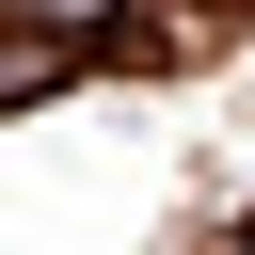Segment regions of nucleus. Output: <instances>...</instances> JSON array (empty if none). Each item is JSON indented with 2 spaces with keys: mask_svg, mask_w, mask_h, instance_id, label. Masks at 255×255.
I'll return each instance as SVG.
<instances>
[{
  "mask_svg": "<svg viewBox=\"0 0 255 255\" xmlns=\"http://www.w3.org/2000/svg\"><path fill=\"white\" fill-rule=\"evenodd\" d=\"M96 16H128V0H16V32H48V48H80Z\"/></svg>",
  "mask_w": 255,
  "mask_h": 255,
  "instance_id": "2",
  "label": "nucleus"
},
{
  "mask_svg": "<svg viewBox=\"0 0 255 255\" xmlns=\"http://www.w3.org/2000/svg\"><path fill=\"white\" fill-rule=\"evenodd\" d=\"M0 96H16V112H32V96H64V48H48V32H16V48H0Z\"/></svg>",
  "mask_w": 255,
  "mask_h": 255,
  "instance_id": "1",
  "label": "nucleus"
}]
</instances>
